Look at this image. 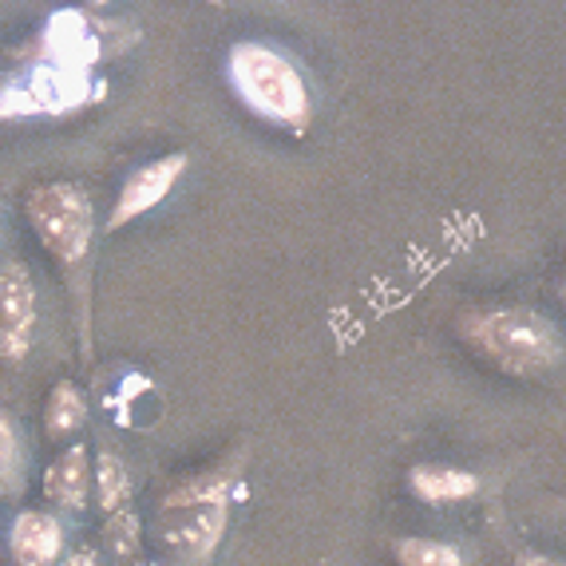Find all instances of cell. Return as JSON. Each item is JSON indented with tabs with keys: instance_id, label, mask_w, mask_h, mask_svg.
I'll return each mask as SVG.
<instances>
[{
	"instance_id": "1",
	"label": "cell",
	"mask_w": 566,
	"mask_h": 566,
	"mask_svg": "<svg viewBox=\"0 0 566 566\" xmlns=\"http://www.w3.org/2000/svg\"><path fill=\"white\" fill-rule=\"evenodd\" d=\"M234 468H210L175 483L159 500L151 535L175 566H202L214 558L218 543L230 527V488Z\"/></svg>"
},
{
	"instance_id": "2",
	"label": "cell",
	"mask_w": 566,
	"mask_h": 566,
	"mask_svg": "<svg viewBox=\"0 0 566 566\" xmlns=\"http://www.w3.org/2000/svg\"><path fill=\"white\" fill-rule=\"evenodd\" d=\"M463 337L480 357L520 380H538L555 373L563 360V337L555 322L527 305H500V310H475L463 317Z\"/></svg>"
},
{
	"instance_id": "3",
	"label": "cell",
	"mask_w": 566,
	"mask_h": 566,
	"mask_svg": "<svg viewBox=\"0 0 566 566\" xmlns=\"http://www.w3.org/2000/svg\"><path fill=\"white\" fill-rule=\"evenodd\" d=\"M227 80L238 99L262 119L290 127L297 135L313 123V92L302 67L277 48L258 44V40L234 44L227 56Z\"/></svg>"
},
{
	"instance_id": "4",
	"label": "cell",
	"mask_w": 566,
	"mask_h": 566,
	"mask_svg": "<svg viewBox=\"0 0 566 566\" xmlns=\"http://www.w3.org/2000/svg\"><path fill=\"white\" fill-rule=\"evenodd\" d=\"M24 214H29L32 234L52 254V262L64 274H80L92 258L95 238V210L87 190L76 182H40L24 199Z\"/></svg>"
},
{
	"instance_id": "5",
	"label": "cell",
	"mask_w": 566,
	"mask_h": 566,
	"mask_svg": "<svg viewBox=\"0 0 566 566\" xmlns=\"http://www.w3.org/2000/svg\"><path fill=\"white\" fill-rule=\"evenodd\" d=\"M36 282H32L29 265L9 258L0 262V360H17L29 357L32 337H36Z\"/></svg>"
},
{
	"instance_id": "6",
	"label": "cell",
	"mask_w": 566,
	"mask_h": 566,
	"mask_svg": "<svg viewBox=\"0 0 566 566\" xmlns=\"http://www.w3.org/2000/svg\"><path fill=\"white\" fill-rule=\"evenodd\" d=\"M187 167H190V155L175 151V155H163V159H155V163H143L139 170H132V175L123 179L119 195H115L112 214H107V234H115V230H123L127 222H135V218H143L147 210L159 207L170 190L179 187Z\"/></svg>"
},
{
	"instance_id": "7",
	"label": "cell",
	"mask_w": 566,
	"mask_h": 566,
	"mask_svg": "<svg viewBox=\"0 0 566 566\" xmlns=\"http://www.w3.org/2000/svg\"><path fill=\"white\" fill-rule=\"evenodd\" d=\"M12 566H56L64 558V523L48 511H20L9 527Z\"/></svg>"
},
{
	"instance_id": "8",
	"label": "cell",
	"mask_w": 566,
	"mask_h": 566,
	"mask_svg": "<svg viewBox=\"0 0 566 566\" xmlns=\"http://www.w3.org/2000/svg\"><path fill=\"white\" fill-rule=\"evenodd\" d=\"M44 495L64 511H84L92 500V455L84 444H72L48 463Z\"/></svg>"
},
{
	"instance_id": "9",
	"label": "cell",
	"mask_w": 566,
	"mask_h": 566,
	"mask_svg": "<svg viewBox=\"0 0 566 566\" xmlns=\"http://www.w3.org/2000/svg\"><path fill=\"white\" fill-rule=\"evenodd\" d=\"M408 488L416 491V500L432 503V507H444V503L472 500L480 491V480L463 468H448V463H420L408 472Z\"/></svg>"
},
{
	"instance_id": "10",
	"label": "cell",
	"mask_w": 566,
	"mask_h": 566,
	"mask_svg": "<svg viewBox=\"0 0 566 566\" xmlns=\"http://www.w3.org/2000/svg\"><path fill=\"white\" fill-rule=\"evenodd\" d=\"M44 48H48V56L56 60V67H72V72L92 64V56H95L92 29H87V20L80 17V12H56V17L48 20Z\"/></svg>"
},
{
	"instance_id": "11",
	"label": "cell",
	"mask_w": 566,
	"mask_h": 566,
	"mask_svg": "<svg viewBox=\"0 0 566 566\" xmlns=\"http://www.w3.org/2000/svg\"><path fill=\"white\" fill-rule=\"evenodd\" d=\"M92 491L99 511H107V515H115V511L132 503V472L115 452H99L92 460Z\"/></svg>"
},
{
	"instance_id": "12",
	"label": "cell",
	"mask_w": 566,
	"mask_h": 566,
	"mask_svg": "<svg viewBox=\"0 0 566 566\" xmlns=\"http://www.w3.org/2000/svg\"><path fill=\"white\" fill-rule=\"evenodd\" d=\"M87 420V400L84 392H80V385H72V380H60V385H52V392H48V405H44V428L48 436H72L80 432Z\"/></svg>"
},
{
	"instance_id": "13",
	"label": "cell",
	"mask_w": 566,
	"mask_h": 566,
	"mask_svg": "<svg viewBox=\"0 0 566 566\" xmlns=\"http://www.w3.org/2000/svg\"><path fill=\"white\" fill-rule=\"evenodd\" d=\"M24 488V440L12 412L0 408V500H12Z\"/></svg>"
},
{
	"instance_id": "14",
	"label": "cell",
	"mask_w": 566,
	"mask_h": 566,
	"mask_svg": "<svg viewBox=\"0 0 566 566\" xmlns=\"http://www.w3.org/2000/svg\"><path fill=\"white\" fill-rule=\"evenodd\" d=\"M397 563L400 566H468L452 543H440V538H424V535L397 538Z\"/></svg>"
},
{
	"instance_id": "15",
	"label": "cell",
	"mask_w": 566,
	"mask_h": 566,
	"mask_svg": "<svg viewBox=\"0 0 566 566\" xmlns=\"http://www.w3.org/2000/svg\"><path fill=\"white\" fill-rule=\"evenodd\" d=\"M104 543H107V551L119 558V563H132V558H139V551H143L139 515H135L132 507H123V511H115V515H107Z\"/></svg>"
},
{
	"instance_id": "16",
	"label": "cell",
	"mask_w": 566,
	"mask_h": 566,
	"mask_svg": "<svg viewBox=\"0 0 566 566\" xmlns=\"http://www.w3.org/2000/svg\"><path fill=\"white\" fill-rule=\"evenodd\" d=\"M56 566H99V558L92 555V551H76V555H67V558H60Z\"/></svg>"
},
{
	"instance_id": "17",
	"label": "cell",
	"mask_w": 566,
	"mask_h": 566,
	"mask_svg": "<svg viewBox=\"0 0 566 566\" xmlns=\"http://www.w3.org/2000/svg\"><path fill=\"white\" fill-rule=\"evenodd\" d=\"M515 566H563L558 558H547V555H535V551H527V555H520V563Z\"/></svg>"
}]
</instances>
